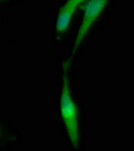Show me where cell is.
<instances>
[{"instance_id":"3957f363","label":"cell","mask_w":134,"mask_h":151,"mask_svg":"<svg viewBox=\"0 0 134 151\" xmlns=\"http://www.w3.org/2000/svg\"><path fill=\"white\" fill-rule=\"evenodd\" d=\"M86 0H67L58 11L55 21V33L57 36H63L69 30L73 18L79 7Z\"/></svg>"},{"instance_id":"6da1fadb","label":"cell","mask_w":134,"mask_h":151,"mask_svg":"<svg viewBox=\"0 0 134 151\" xmlns=\"http://www.w3.org/2000/svg\"><path fill=\"white\" fill-rule=\"evenodd\" d=\"M69 58L60 64L55 89V126L67 149L83 151L86 147L87 108L72 75Z\"/></svg>"},{"instance_id":"7a4b0ae2","label":"cell","mask_w":134,"mask_h":151,"mask_svg":"<svg viewBox=\"0 0 134 151\" xmlns=\"http://www.w3.org/2000/svg\"><path fill=\"white\" fill-rule=\"evenodd\" d=\"M111 1L112 0H86L82 4L83 14L81 24L78 28L74 43H73L72 50H71V53L69 55V58L72 62L77 55L83 43L87 40V36L91 33L97 22L105 13Z\"/></svg>"},{"instance_id":"277c9868","label":"cell","mask_w":134,"mask_h":151,"mask_svg":"<svg viewBox=\"0 0 134 151\" xmlns=\"http://www.w3.org/2000/svg\"><path fill=\"white\" fill-rule=\"evenodd\" d=\"M23 132L19 130L0 111V151L10 150L22 141Z\"/></svg>"},{"instance_id":"5b68a950","label":"cell","mask_w":134,"mask_h":151,"mask_svg":"<svg viewBox=\"0 0 134 151\" xmlns=\"http://www.w3.org/2000/svg\"><path fill=\"white\" fill-rule=\"evenodd\" d=\"M15 1H18V0H0V8H2V7L6 5H9L12 2H15Z\"/></svg>"}]
</instances>
